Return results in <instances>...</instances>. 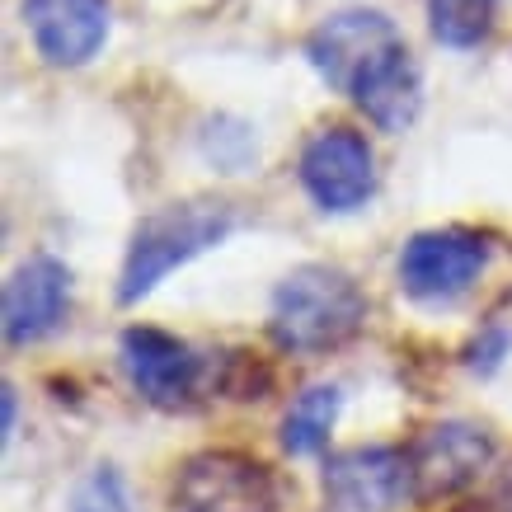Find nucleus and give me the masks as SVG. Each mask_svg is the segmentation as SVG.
Masks as SVG:
<instances>
[{
  "instance_id": "15",
  "label": "nucleus",
  "mask_w": 512,
  "mask_h": 512,
  "mask_svg": "<svg viewBox=\"0 0 512 512\" xmlns=\"http://www.w3.org/2000/svg\"><path fill=\"white\" fill-rule=\"evenodd\" d=\"M0 404H5V442H10V433H15V409H19L15 386H5V390H0Z\"/></svg>"
},
{
  "instance_id": "11",
  "label": "nucleus",
  "mask_w": 512,
  "mask_h": 512,
  "mask_svg": "<svg viewBox=\"0 0 512 512\" xmlns=\"http://www.w3.org/2000/svg\"><path fill=\"white\" fill-rule=\"evenodd\" d=\"M24 24L43 62L85 66L109 38V0H24Z\"/></svg>"
},
{
  "instance_id": "1",
  "label": "nucleus",
  "mask_w": 512,
  "mask_h": 512,
  "mask_svg": "<svg viewBox=\"0 0 512 512\" xmlns=\"http://www.w3.org/2000/svg\"><path fill=\"white\" fill-rule=\"evenodd\" d=\"M367 320V296L343 268L301 264L278 282L268 334L282 353H329L348 343Z\"/></svg>"
},
{
  "instance_id": "14",
  "label": "nucleus",
  "mask_w": 512,
  "mask_h": 512,
  "mask_svg": "<svg viewBox=\"0 0 512 512\" xmlns=\"http://www.w3.org/2000/svg\"><path fill=\"white\" fill-rule=\"evenodd\" d=\"M71 512H141V503L118 466H94L90 475L80 480L76 508Z\"/></svg>"
},
{
  "instance_id": "12",
  "label": "nucleus",
  "mask_w": 512,
  "mask_h": 512,
  "mask_svg": "<svg viewBox=\"0 0 512 512\" xmlns=\"http://www.w3.org/2000/svg\"><path fill=\"white\" fill-rule=\"evenodd\" d=\"M339 409H343L339 386H306L292 400L287 419H282V451H292V456H315V451L329 442V433H334Z\"/></svg>"
},
{
  "instance_id": "7",
  "label": "nucleus",
  "mask_w": 512,
  "mask_h": 512,
  "mask_svg": "<svg viewBox=\"0 0 512 512\" xmlns=\"http://www.w3.org/2000/svg\"><path fill=\"white\" fill-rule=\"evenodd\" d=\"M301 184L325 212H357L376 193V156L362 132L325 127L301 151Z\"/></svg>"
},
{
  "instance_id": "8",
  "label": "nucleus",
  "mask_w": 512,
  "mask_h": 512,
  "mask_svg": "<svg viewBox=\"0 0 512 512\" xmlns=\"http://www.w3.org/2000/svg\"><path fill=\"white\" fill-rule=\"evenodd\" d=\"M71 311V268L52 254H33L10 273L5 301H0V325L5 343H38L66 320Z\"/></svg>"
},
{
  "instance_id": "4",
  "label": "nucleus",
  "mask_w": 512,
  "mask_h": 512,
  "mask_svg": "<svg viewBox=\"0 0 512 512\" xmlns=\"http://www.w3.org/2000/svg\"><path fill=\"white\" fill-rule=\"evenodd\" d=\"M174 498H179V512H278V489L268 466L240 451L188 456Z\"/></svg>"
},
{
  "instance_id": "10",
  "label": "nucleus",
  "mask_w": 512,
  "mask_h": 512,
  "mask_svg": "<svg viewBox=\"0 0 512 512\" xmlns=\"http://www.w3.org/2000/svg\"><path fill=\"white\" fill-rule=\"evenodd\" d=\"M123 367L141 400L160 404V409H179L198 390L202 376L198 353L184 339H174V334L151 325H132L123 334Z\"/></svg>"
},
{
  "instance_id": "6",
  "label": "nucleus",
  "mask_w": 512,
  "mask_h": 512,
  "mask_svg": "<svg viewBox=\"0 0 512 512\" xmlns=\"http://www.w3.org/2000/svg\"><path fill=\"white\" fill-rule=\"evenodd\" d=\"M325 498L334 512H395L414 494L409 451L348 447L325 461Z\"/></svg>"
},
{
  "instance_id": "13",
  "label": "nucleus",
  "mask_w": 512,
  "mask_h": 512,
  "mask_svg": "<svg viewBox=\"0 0 512 512\" xmlns=\"http://www.w3.org/2000/svg\"><path fill=\"white\" fill-rule=\"evenodd\" d=\"M498 0H428V29L442 47H480L494 29Z\"/></svg>"
},
{
  "instance_id": "9",
  "label": "nucleus",
  "mask_w": 512,
  "mask_h": 512,
  "mask_svg": "<svg viewBox=\"0 0 512 512\" xmlns=\"http://www.w3.org/2000/svg\"><path fill=\"white\" fill-rule=\"evenodd\" d=\"M494 461V437L480 423H437L409 447V470H414V494L447 498L461 494L466 484L480 480V470Z\"/></svg>"
},
{
  "instance_id": "5",
  "label": "nucleus",
  "mask_w": 512,
  "mask_h": 512,
  "mask_svg": "<svg viewBox=\"0 0 512 512\" xmlns=\"http://www.w3.org/2000/svg\"><path fill=\"white\" fill-rule=\"evenodd\" d=\"M489 245L470 231H419L400 254V287L423 306H451L480 282Z\"/></svg>"
},
{
  "instance_id": "3",
  "label": "nucleus",
  "mask_w": 512,
  "mask_h": 512,
  "mask_svg": "<svg viewBox=\"0 0 512 512\" xmlns=\"http://www.w3.org/2000/svg\"><path fill=\"white\" fill-rule=\"evenodd\" d=\"M400 52L409 47H404L395 19H386L381 10H339L325 24H315L306 38V62L320 71L329 90L348 94V99Z\"/></svg>"
},
{
  "instance_id": "2",
  "label": "nucleus",
  "mask_w": 512,
  "mask_h": 512,
  "mask_svg": "<svg viewBox=\"0 0 512 512\" xmlns=\"http://www.w3.org/2000/svg\"><path fill=\"white\" fill-rule=\"evenodd\" d=\"M235 217L226 202H170L137 226L132 245L123 259V278H118V301L137 306L141 296H151L160 282L170 278L174 268H184L188 259L207 254L212 245H221L231 235Z\"/></svg>"
}]
</instances>
